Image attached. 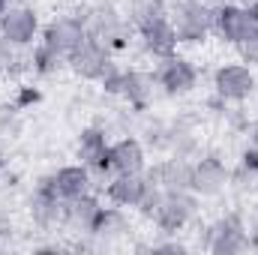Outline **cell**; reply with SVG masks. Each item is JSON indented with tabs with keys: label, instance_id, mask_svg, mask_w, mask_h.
Here are the masks:
<instances>
[{
	"label": "cell",
	"instance_id": "cell-1",
	"mask_svg": "<svg viewBox=\"0 0 258 255\" xmlns=\"http://www.w3.org/2000/svg\"><path fill=\"white\" fill-rule=\"evenodd\" d=\"M138 213L159 234H180L198 219V195L192 189H159L156 183L138 204Z\"/></svg>",
	"mask_w": 258,
	"mask_h": 255
},
{
	"label": "cell",
	"instance_id": "cell-2",
	"mask_svg": "<svg viewBox=\"0 0 258 255\" xmlns=\"http://www.w3.org/2000/svg\"><path fill=\"white\" fill-rule=\"evenodd\" d=\"M81 18L87 24V36L99 39L102 45H108L114 54L123 51L135 33V27L129 24L126 12L117 9L111 0H96V3H87L81 9Z\"/></svg>",
	"mask_w": 258,
	"mask_h": 255
},
{
	"label": "cell",
	"instance_id": "cell-3",
	"mask_svg": "<svg viewBox=\"0 0 258 255\" xmlns=\"http://www.w3.org/2000/svg\"><path fill=\"white\" fill-rule=\"evenodd\" d=\"M213 15H216V3L210 0H171L168 3V21L174 24L180 45H201L213 33Z\"/></svg>",
	"mask_w": 258,
	"mask_h": 255
},
{
	"label": "cell",
	"instance_id": "cell-4",
	"mask_svg": "<svg viewBox=\"0 0 258 255\" xmlns=\"http://www.w3.org/2000/svg\"><path fill=\"white\" fill-rule=\"evenodd\" d=\"M210 87H213V96L222 105H240V102L255 96L258 72L243 60H225V63H219L213 69Z\"/></svg>",
	"mask_w": 258,
	"mask_h": 255
},
{
	"label": "cell",
	"instance_id": "cell-5",
	"mask_svg": "<svg viewBox=\"0 0 258 255\" xmlns=\"http://www.w3.org/2000/svg\"><path fill=\"white\" fill-rule=\"evenodd\" d=\"M258 33V3H216L213 15V36L225 45H240L243 39Z\"/></svg>",
	"mask_w": 258,
	"mask_h": 255
},
{
	"label": "cell",
	"instance_id": "cell-6",
	"mask_svg": "<svg viewBox=\"0 0 258 255\" xmlns=\"http://www.w3.org/2000/svg\"><path fill=\"white\" fill-rule=\"evenodd\" d=\"M39 33H42V18L30 3L15 0L0 12V39L6 45H12L15 51L39 42Z\"/></svg>",
	"mask_w": 258,
	"mask_h": 255
},
{
	"label": "cell",
	"instance_id": "cell-7",
	"mask_svg": "<svg viewBox=\"0 0 258 255\" xmlns=\"http://www.w3.org/2000/svg\"><path fill=\"white\" fill-rule=\"evenodd\" d=\"M204 249L213 255H240L252 249V237H249V225L240 213H222L207 225L204 234Z\"/></svg>",
	"mask_w": 258,
	"mask_h": 255
},
{
	"label": "cell",
	"instance_id": "cell-8",
	"mask_svg": "<svg viewBox=\"0 0 258 255\" xmlns=\"http://www.w3.org/2000/svg\"><path fill=\"white\" fill-rule=\"evenodd\" d=\"M87 39V24L81 18V9L78 12H63V15H54L48 24H42V33H39V45H45L51 54H57L60 60H69L72 51Z\"/></svg>",
	"mask_w": 258,
	"mask_h": 255
},
{
	"label": "cell",
	"instance_id": "cell-9",
	"mask_svg": "<svg viewBox=\"0 0 258 255\" xmlns=\"http://www.w3.org/2000/svg\"><path fill=\"white\" fill-rule=\"evenodd\" d=\"M156 81H159V90L171 99H180V96H189L195 87H198V66L183 57L180 51L156 60Z\"/></svg>",
	"mask_w": 258,
	"mask_h": 255
},
{
	"label": "cell",
	"instance_id": "cell-10",
	"mask_svg": "<svg viewBox=\"0 0 258 255\" xmlns=\"http://www.w3.org/2000/svg\"><path fill=\"white\" fill-rule=\"evenodd\" d=\"M231 189V165L216 153L192 156V192L198 198H219Z\"/></svg>",
	"mask_w": 258,
	"mask_h": 255
},
{
	"label": "cell",
	"instance_id": "cell-11",
	"mask_svg": "<svg viewBox=\"0 0 258 255\" xmlns=\"http://www.w3.org/2000/svg\"><path fill=\"white\" fill-rule=\"evenodd\" d=\"M66 66L72 69V75H78L81 81H102L114 66V51L108 48V45H102L99 39H93V36H87L75 51H72V57L66 60Z\"/></svg>",
	"mask_w": 258,
	"mask_h": 255
},
{
	"label": "cell",
	"instance_id": "cell-12",
	"mask_svg": "<svg viewBox=\"0 0 258 255\" xmlns=\"http://www.w3.org/2000/svg\"><path fill=\"white\" fill-rule=\"evenodd\" d=\"M63 213L66 201L57 198L42 180L27 195V216L39 231H63Z\"/></svg>",
	"mask_w": 258,
	"mask_h": 255
},
{
	"label": "cell",
	"instance_id": "cell-13",
	"mask_svg": "<svg viewBox=\"0 0 258 255\" xmlns=\"http://www.w3.org/2000/svg\"><path fill=\"white\" fill-rule=\"evenodd\" d=\"M159 93H162V90H159L156 72L141 69V66H129V69H123V78H120V90H117V96L126 102L132 111H147Z\"/></svg>",
	"mask_w": 258,
	"mask_h": 255
},
{
	"label": "cell",
	"instance_id": "cell-14",
	"mask_svg": "<svg viewBox=\"0 0 258 255\" xmlns=\"http://www.w3.org/2000/svg\"><path fill=\"white\" fill-rule=\"evenodd\" d=\"M108 147L111 138L102 126H84L75 138V159L93 171V177H108Z\"/></svg>",
	"mask_w": 258,
	"mask_h": 255
},
{
	"label": "cell",
	"instance_id": "cell-15",
	"mask_svg": "<svg viewBox=\"0 0 258 255\" xmlns=\"http://www.w3.org/2000/svg\"><path fill=\"white\" fill-rule=\"evenodd\" d=\"M153 180L147 177V171H135V174H108L105 177V201L117 204L123 210H138V204L144 201V195L150 192Z\"/></svg>",
	"mask_w": 258,
	"mask_h": 255
},
{
	"label": "cell",
	"instance_id": "cell-16",
	"mask_svg": "<svg viewBox=\"0 0 258 255\" xmlns=\"http://www.w3.org/2000/svg\"><path fill=\"white\" fill-rule=\"evenodd\" d=\"M93 180H96L93 171H90L87 165H81V162L60 165V168H54L51 174L42 177V183L54 192L57 198H63V201H72V198H78V195L93 192Z\"/></svg>",
	"mask_w": 258,
	"mask_h": 255
},
{
	"label": "cell",
	"instance_id": "cell-17",
	"mask_svg": "<svg viewBox=\"0 0 258 255\" xmlns=\"http://www.w3.org/2000/svg\"><path fill=\"white\" fill-rule=\"evenodd\" d=\"M135 39H138L141 51L147 57H153V60H162V57H168V54H174L180 48V39H177L174 24L168 21V15L135 27Z\"/></svg>",
	"mask_w": 258,
	"mask_h": 255
},
{
	"label": "cell",
	"instance_id": "cell-18",
	"mask_svg": "<svg viewBox=\"0 0 258 255\" xmlns=\"http://www.w3.org/2000/svg\"><path fill=\"white\" fill-rule=\"evenodd\" d=\"M102 198L96 192H87V195H78L72 201H66V213H63V231L72 237H87L93 234V225L102 213Z\"/></svg>",
	"mask_w": 258,
	"mask_h": 255
},
{
	"label": "cell",
	"instance_id": "cell-19",
	"mask_svg": "<svg viewBox=\"0 0 258 255\" xmlns=\"http://www.w3.org/2000/svg\"><path fill=\"white\" fill-rule=\"evenodd\" d=\"M108 174H135L147 171V144L135 135H123L108 147Z\"/></svg>",
	"mask_w": 258,
	"mask_h": 255
},
{
	"label": "cell",
	"instance_id": "cell-20",
	"mask_svg": "<svg viewBox=\"0 0 258 255\" xmlns=\"http://www.w3.org/2000/svg\"><path fill=\"white\" fill-rule=\"evenodd\" d=\"M147 177L159 189H192V159L168 153L147 171Z\"/></svg>",
	"mask_w": 258,
	"mask_h": 255
},
{
	"label": "cell",
	"instance_id": "cell-21",
	"mask_svg": "<svg viewBox=\"0 0 258 255\" xmlns=\"http://www.w3.org/2000/svg\"><path fill=\"white\" fill-rule=\"evenodd\" d=\"M126 213L129 210L117 207V204L102 207V213H99V219H96V225H93L90 240H96V243H114V240H120L129 231V216Z\"/></svg>",
	"mask_w": 258,
	"mask_h": 255
},
{
	"label": "cell",
	"instance_id": "cell-22",
	"mask_svg": "<svg viewBox=\"0 0 258 255\" xmlns=\"http://www.w3.org/2000/svg\"><path fill=\"white\" fill-rule=\"evenodd\" d=\"M126 18L132 27H141L147 21L165 18L168 15V0H126Z\"/></svg>",
	"mask_w": 258,
	"mask_h": 255
},
{
	"label": "cell",
	"instance_id": "cell-23",
	"mask_svg": "<svg viewBox=\"0 0 258 255\" xmlns=\"http://www.w3.org/2000/svg\"><path fill=\"white\" fill-rule=\"evenodd\" d=\"M30 66H33V72H39V75H54L60 66H66L57 54H51L45 45H39L36 42V48H33V54H30Z\"/></svg>",
	"mask_w": 258,
	"mask_h": 255
},
{
	"label": "cell",
	"instance_id": "cell-24",
	"mask_svg": "<svg viewBox=\"0 0 258 255\" xmlns=\"http://www.w3.org/2000/svg\"><path fill=\"white\" fill-rule=\"evenodd\" d=\"M234 48H237V60H243V63H249L252 69H258V33L249 36V39H243Z\"/></svg>",
	"mask_w": 258,
	"mask_h": 255
},
{
	"label": "cell",
	"instance_id": "cell-25",
	"mask_svg": "<svg viewBox=\"0 0 258 255\" xmlns=\"http://www.w3.org/2000/svg\"><path fill=\"white\" fill-rule=\"evenodd\" d=\"M147 249H150V252H183L186 243H180L177 234H174V240H159V243H150Z\"/></svg>",
	"mask_w": 258,
	"mask_h": 255
},
{
	"label": "cell",
	"instance_id": "cell-26",
	"mask_svg": "<svg viewBox=\"0 0 258 255\" xmlns=\"http://www.w3.org/2000/svg\"><path fill=\"white\" fill-rule=\"evenodd\" d=\"M246 225H249V237H252V246H258V204L252 207V213H249Z\"/></svg>",
	"mask_w": 258,
	"mask_h": 255
},
{
	"label": "cell",
	"instance_id": "cell-27",
	"mask_svg": "<svg viewBox=\"0 0 258 255\" xmlns=\"http://www.w3.org/2000/svg\"><path fill=\"white\" fill-rule=\"evenodd\" d=\"M246 141H249V147L258 150V120H252V123L246 126Z\"/></svg>",
	"mask_w": 258,
	"mask_h": 255
},
{
	"label": "cell",
	"instance_id": "cell-28",
	"mask_svg": "<svg viewBox=\"0 0 258 255\" xmlns=\"http://www.w3.org/2000/svg\"><path fill=\"white\" fill-rule=\"evenodd\" d=\"M6 6H9V0H0V12H3V9H6Z\"/></svg>",
	"mask_w": 258,
	"mask_h": 255
},
{
	"label": "cell",
	"instance_id": "cell-29",
	"mask_svg": "<svg viewBox=\"0 0 258 255\" xmlns=\"http://www.w3.org/2000/svg\"><path fill=\"white\" fill-rule=\"evenodd\" d=\"M3 165H6V159H3V153H0V174H3Z\"/></svg>",
	"mask_w": 258,
	"mask_h": 255
}]
</instances>
